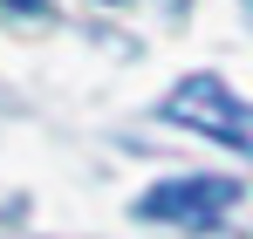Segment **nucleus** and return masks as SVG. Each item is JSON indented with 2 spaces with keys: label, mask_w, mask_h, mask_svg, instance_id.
Returning a JSON list of instances; mask_svg holds the SVG:
<instances>
[{
  "label": "nucleus",
  "mask_w": 253,
  "mask_h": 239,
  "mask_svg": "<svg viewBox=\"0 0 253 239\" xmlns=\"http://www.w3.org/2000/svg\"><path fill=\"white\" fill-rule=\"evenodd\" d=\"M165 117L185 123L192 137H212V144L253 158V103H240L219 76H185V82L165 96Z\"/></svg>",
  "instance_id": "1"
},
{
  "label": "nucleus",
  "mask_w": 253,
  "mask_h": 239,
  "mask_svg": "<svg viewBox=\"0 0 253 239\" xmlns=\"http://www.w3.org/2000/svg\"><path fill=\"white\" fill-rule=\"evenodd\" d=\"M233 205H240V178H171V185H151L137 212L158 226H212Z\"/></svg>",
  "instance_id": "2"
},
{
  "label": "nucleus",
  "mask_w": 253,
  "mask_h": 239,
  "mask_svg": "<svg viewBox=\"0 0 253 239\" xmlns=\"http://www.w3.org/2000/svg\"><path fill=\"white\" fill-rule=\"evenodd\" d=\"M7 7H28V14H35V7H42V0H7Z\"/></svg>",
  "instance_id": "3"
}]
</instances>
